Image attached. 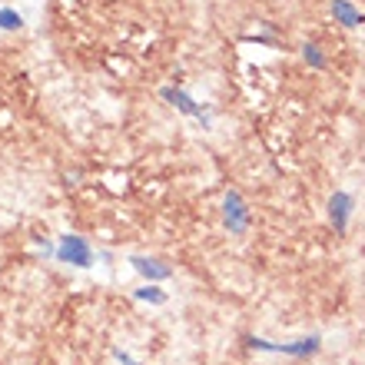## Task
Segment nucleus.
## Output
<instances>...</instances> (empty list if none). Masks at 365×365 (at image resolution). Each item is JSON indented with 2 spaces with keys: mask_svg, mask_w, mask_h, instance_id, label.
Listing matches in <instances>:
<instances>
[{
  "mask_svg": "<svg viewBox=\"0 0 365 365\" xmlns=\"http://www.w3.org/2000/svg\"><path fill=\"white\" fill-rule=\"evenodd\" d=\"M329 10H332L336 24H342V27H349V30H356V27H362V24H365V14L359 7H352L349 0H332V4H329Z\"/></svg>",
  "mask_w": 365,
  "mask_h": 365,
  "instance_id": "0eeeda50",
  "label": "nucleus"
},
{
  "mask_svg": "<svg viewBox=\"0 0 365 365\" xmlns=\"http://www.w3.org/2000/svg\"><path fill=\"white\" fill-rule=\"evenodd\" d=\"M113 359H116L120 365H140L133 356H130V352H123V349H113Z\"/></svg>",
  "mask_w": 365,
  "mask_h": 365,
  "instance_id": "9b49d317",
  "label": "nucleus"
},
{
  "mask_svg": "<svg viewBox=\"0 0 365 365\" xmlns=\"http://www.w3.org/2000/svg\"><path fill=\"white\" fill-rule=\"evenodd\" d=\"M130 266L150 282H166L173 279V266H166L163 259H150V256H130Z\"/></svg>",
  "mask_w": 365,
  "mask_h": 365,
  "instance_id": "423d86ee",
  "label": "nucleus"
},
{
  "mask_svg": "<svg viewBox=\"0 0 365 365\" xmlns=\"http://www.w3.org/2000/svg\"><path fill=\"white\" fill-rule=\"evenodd\" d=\"M133 299H140V302H150V306H163V302H166V292H163V289H156L153 282H150V286L136 289Z\"/></svg>",
  "mask_w": 365,
  "mask_h": 365,
  "instance_id": "1a4fd4ad",
  "label": "nucleus"
},
{
  "mask_svg": "<svg viewBox=\"0 0 365 365\" xmlns=\"http://www.w3.org/2000/svg\"><path fill=\"white\" fill-rule=\"evenodd\" d=\"M222 226L230 236H246L252 230V210L240 190H226L222 196Z\"/></svg>",
  "mask_w": 365,
  "mask_h": 365,
  "instance_id": "f03ea898",
  "label": "nucleus"
},
{
  "mask_svg": "<svg viewBox=\"0 0 365 365\" xmlns=\"http://www.w3.org/2000/svg\"><path fill=\"white\" fill-rule=\"evenodd\" d=\"M302 60H306L312 70H326L329 67V60H326V53H322L319 43H306V47H302Z\"/></svg>",
  "mask_w": 365,
  "mask_h": 365,
  "instance_id": "6e6552de",
  "label": "nucleus"
},
{
  "mask_svg": "<svg viewBox=\"0 0 365 365\" xmlns=\"http://www.w3.org/2000/svg\"><path fill=\"white\" fill-rule=\"evenodd\" d=\"M24 27V17L17 10H0V30H20Z\"/></svg>",
  "mask_w": 365,
  "mask_h": 365,
  "instance_id": "9d476101",
  "label": "nucleus"
},
{
  "mask_svg": "<svg viewBox=\"0 0 365 365\" xmlns=\"http://www.w3.org/2000/svg\"><path fill=\"white\" fill-rule=\"evenodd\" d=\"M242 342L252 352H272V356H292V359H309L322 349V336H302L292 339V342H269L262 336H242Z\"/></svg>",
  "mask_w": 365,
  "mask_h": 365,
  "instance_id": "f257e3e1",
  "label": "nucleus"
},
{
  "mask_svg": "<svg viewBox=\"0 0 365 365\" xmlns=\"http://www.w3.org/2000/svg\"><path fill=\"white\" fill-rule=\"evenodd\" d=\"M57 262H70V266H77V269H90L96 259L93 246H90L83 236H77V232H63L57 242V256H53Z\"/></svg>",
  "mask_w": 365,
  "mask_h": 365,
  "instance_id": "7ed1b4c3",
  "label": "nucleus"
},
{
  "mask_svg": "<svg viewBox=\"0 0 365 365\" xmlns=\"http://www.w3.org/2000/svg\"><path fill=\"white\" fill-rule=\"evenodd\" d=\"M160 96H163L170 106H176L182 116H192V120H200L202 123V130H210V116H212V106H206V103H196L186 90L180 87V83H173V87H163L160 90Z\"/></svg>",
  "mask_w": 365,
  "mask_h": 365,
  "instance_id": "20e7f679",
  "label": "nucleus"
},
{
  "mask_svg": "<svg viewBox=\"0 0 365 365\" xmlns=\"http://www.w3.org/2000/svg\"><path fill=\"white\" fill-rule=\"evenodd\" d=\"M329 222H332V230L336 236H346L349 232V222H352V210H356V200H352V192L346 190H336L329 196Z\"/></svg>",
  "mask_w": 365,
  "mask_h": 365,
  "instance_id": "39448f33",
  "label": "nucleus"
}]
</instances>
